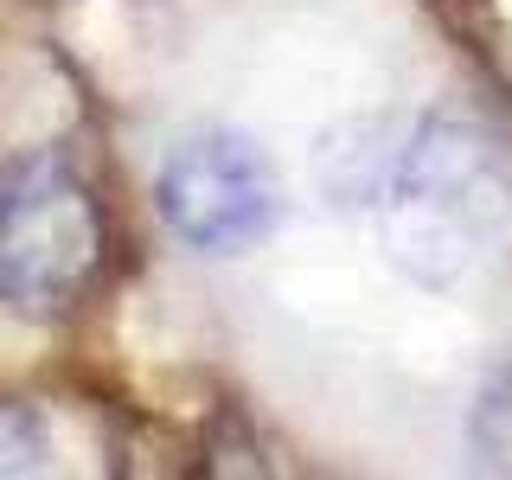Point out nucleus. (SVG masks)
<instances>
[{
	"instance_id": "nucleus-1",
	"label": "nucleus",
	"mask_w": 512,
	"mask_h": 480,
	"mask_svg": "<svg viewBox=\"0 0 512 480\" xmlns=\"http://www.w3.org/2000/svg\"><path fill=\"white\" fill-rule=\"evenodd\" d=\"M384 250L423 288H455L512 237V173L468 122H423L378 186Z\"/></svg>"
},
{
	"instance_id": "nucleus-3",
	"label": "nucleus",
	"mask_w": 512,
	"mask_h": 480,
	"mask_svg": "<svg viewBox=\"0 0 512 480\" xmlns=\"http://www.w3.org/2000/svg\"><path fill=\"white\" fill-rule=\"evenodd\" d=\"M160 218L186 250L244 256L276 224V167L237 128H192L167 148L154 180Z\"/></svg>"
},
{
	"instance_id": "nucleus-4",
	"label": "nucleus",
	"mask_w": 512,
	"mask_h": 480,
	"mask_svg": "<svg viewBox=\"0 0 512 480\" xmlns=\"http://www.w3.org/2000/svg\"><path fill=\"white\" fill-rule=\"evenodd\" d=\"M52 461V429L45 416L20 404V397H0V480H26V474H45Z\"/></svg>"
},
{
	"instance_id": "nucleus-2",
	"label": "nucleus",
	"mask_w": 512,
	"mask_h": 480,
	"mask_svg": "<svg viewBox=\"0 0 512 480\" xmlns=\"http://www.w3.org/2000/svg\"><path fill=\"white\" fill-rule=\"evenodd\" d=\"M103 256L96 192L58 154L0 167V308L20 320L64 314Z\"/></svg>"
}]
</instances>
